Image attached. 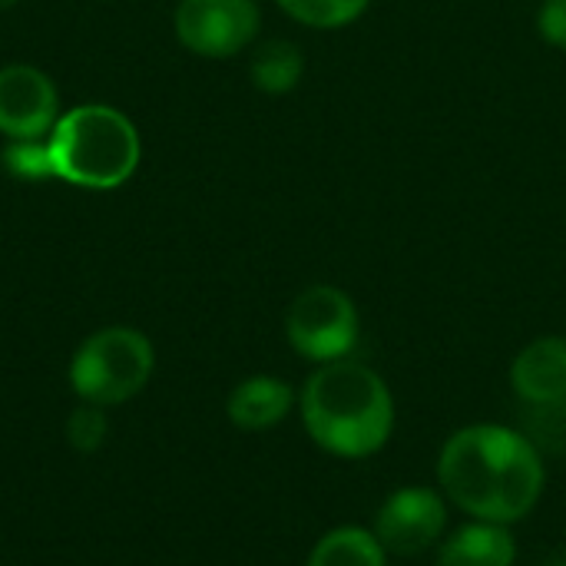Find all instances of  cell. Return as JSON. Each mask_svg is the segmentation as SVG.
Listing matches in <instances>:
<instances>
[{
  "instance_id": "7c38bea8",
  "label": "cell",
  "mask_w": 566,
  "mask_h": 566,
  "mask_svg": "<svg viewBox=\"0 0 566 566\" xmlns=\"http://www.w3.org/2000/svg\"><path fill=\"white\" fill-rule=\"evenodd\" d=\"M305 566H388V554L371 527L345 524L315 541Z\"/></svg>"
},
{
  "instance_id": "ac0fdd59",
  "label": "cell",
  "mask_w": 566,
  "mask_h": 566,
  "mask_svg": "<svg viewBox=\"0 0 566 566\" xmlns=\"http://www.w3.org/2000/svg\"><path fill=\"white\" fill-rule=\"evenodd\" d=\"M541 566H566V554H554V557H547Z\"/></svg>"
},
{
  "instance_id": "7a4b0ae2",
  "label": "cell",
  "mask_w": 566,
  "mask_h": 566,
  "mask_svg": "<svg viewBox=\"0 0 566 566\" xmlns=\"http://www.w3.org/2000/svg\"><path fill=\"white\" fill-rule=\"evenodd\" d=\"M305 434L332 458L368 461L395 434V395L365 361L342 358L315 365L298 391Z\"/></svg>"
},
{
  "instance_id": "52a82bcc",
  "label": "cell",
  "mask_w": 566,
  "mask_h": 566,
  "mask_svg": "<svg viewBox=\"0 0 566 566\" xmlns=\"http://www.w3.org/2000/svg\"><path fill=\"white\" fill-rule=\"evenodd\" d=\"M262 27L255 0H179L172 13L176 40L206 60H229L242 53Z\"/></svg>"
},
{
  "instance_id": "8fae6325",
  "label": "cell",
  "mask_w": 566,
  "mask_h": 566,
  "mask_svg": "<svg viewBox=\"0 0 566 566\" xmlns=\"http://www.w3.org/2000/svg\"><path fill=\"white\" fill-rule=\"evenodd\" d=\"M517 564V541L511 527L468 521L454 534L438 544L434 566H514Z\"/></svg>"
},
{
  "instance_id": "8992f818",
  "label": "cell",
  "mask_w": 566,
  "mask_h": 566,
  "mask_svg": "<svg viewBox=\"0 0 566 566\" xmlns=\"http://www.w3.org/2000/svg\"><path fill=\"white\" fill-rule=\"evenodd\" d=\"M448 531V497L441 488L408 484L391 491L375 511L371 534L388 557H421L444 541Z\"/></svg>"
},
{
  "instance_id": "5b68a950",
  "label": "cell",
  "mask_w": 566,
  "mask_h": 566,
  "mask_svg": "<svg viewBox=\"0 0 566 566\" xmlns=\"http://www.w3.org/2000/svg\"><path fill=\"white\" fill-rule=\"evenodd\" d=\"M361 335L355 298L338 285H308L285 312V338L292 352L312 365L352 358Z\"/></svg>"
},
{
  "instance_id": "5bb4252c",
  "label": "cell",
  "mask_w": 566,
  "mask_h": 566,
  "mask_svg": "<svg viewBox=\"0 0 566 566\" xmlns=\"http://www.w3.org/2000/svg\"><path fill=\"white\" fill-rule=\"evenodd\" d=\"M275 3L292 20L312 30H342L371 7V0H275Z\"/></svg>"
},
{
  "instance_id": "ffe728a7",
  "label": "cell",
  "mask_w": 566,
  "mask_h": 566,
  "mask_svg": "<svg viewBox=\"0 0 566 566\" xmlns=\"http://www.w3.org/2000/svg\"><path fill=\"white\" fill-rule=\"evenodd\" d=\"M560 415H564V428H566V401H564V405H560Z\"/></svg>"
},
{
  "instance_id": "277c9868",
  "label": "cell",
  "mask_w": 566,
  "mask_h": 566,
  "mask_svg": "<svg viewBox=\"0 0 566 566\" xmlns=\"http://www.w3.org/2000/svg\"><path fill=\"white\" fill-rule=\"evenodd\" d=\"M156 371L153 342L129 325H109L80 342L70 358V388L83 405L116 408L136 398Z\"/></svg>"
},
{
  "instance_id": "e0dca14e",
  "label": "cell",
  "mask_w": 566,
  "mask_h": 566,
  "mask_svg": "<svg viewBox=\"0 0 566 566\" xmlns=\"http://www.w3.org/2000/svg\"><path fill=\"white\" fill-rule=\"evenodd\" d=\"M537 33L554 50H566V0H544L537 10Z\"/></svg>"
},
{
  "instance_id": "30bf717a",
  "label": "cell",
  "mask_w": 566,
  "mask_h": 566,
  "mask_svg": "<svg viewBox=\"0 0 566 566\" xmlns=\"http://www.w3.org/2000/svg\"><path fill=\"white\" fill-rule=\"evenodd\" d=\"M295 405H298V395L285 378L249 375L232 388V395L226 401V418L239 431L259 434V431H269V428L282 424L292 415Z\"/></svg>"
},
{
  "instance_id": "9a60e30c",
  "label": "cell",
  "mask_w": 566,
  "mask_h": 566,
  "mask_svg": "<svg viewBox=\"0 0 566 566\" xmlns=\"http://www.w3.org/2000/svg\"><path fill=\"white\" fill-rule=\"evenodd\" d=\"M0 166L17 182L56 179L53 176V159H50L46 136L43 139H7V146L0 149Z\"/></svg>"
},
{
  "instance_id": "9c48e42d",
  "label": "cell",
  "mask_w": 566,
  "mask_h": 566,
  "mask_svg": "<svg viewBox=\"0 0 566 566\" xmlns=\"http://www.w3.org/2000/svg\"><path fill=\"white\" fill-rule=\"evenodd\" d=\"M511 388L527 408L566 401V335H541L511 361Z\"/></svg>"
},
{
  "instance_id": "d6986e66",
  "label": "cell",
  "mask_w": 566,
  "mask_h": 566,
  "mask_svg": "<svg viewBox=\"0 0 566 566\" xmlns=\"http://www.w3.org/2000/svg\"><path fill=\"white\" fill-rule=\"evenodd\" d=\"M20 0H0V10H10V7H17Z\"/></svg>"
},
{
  "instance_id": "4fadbf2b",
  "label": "cell",
  "mask_w": 566,
  "mask_h": 566,
  "mask_svg": "<svg viewBox=\"0 0 566 566\" xmlns=\"http://www.w3.org/2000/svg\"><path fill=\"white\" fill-rule=\"evenodd\" d=\"M305 73V56L292 40H269L255 50L249 63L252 86L269 93V96H285L302 83Z\"/></svg>"
},
{
  "instance_id": "3957f363",
  "label": "cell",
  "mask_w": 566,
  "mask_h": 566,
  "mask_svg": "<svg viewBox=\"0 0 566 566\" xmlns=\"http://www.w3.org/2000/svg\"><path fill=\"white\" fill-rule=\"evenodd\" d=\"M53 176L90 192L126 186L143 159L136 123L109 103H80L60 113L46 136Z\"/></svg>"
},
{
  "instance_id": "6da1fadb",
  "label": "cell",
  "mask_w": 566,
  "mask_h": 566,
  "mask_svg": "<svg viewBox=\"0 0 566 566\" xmlns=\"http://www.w3.org/2000/svg\"><path fill=\"white\" fill-rule=\"evenodd\" d=\"M438 488L471 521L514 527L527 521L547 488L541 448L507 424L458 428L438 454Z\"/></svg>"
},
{
  "instance_id": "ba28073f",
  "label": "cell",
  "mask_w": 566,
  "mask_h": 566,
  "mask_svg": "<svg viewBox=\"0 0 566 566\" xmlns=\"http://www.w3.org/2000/svg\"><path fill=\"white\" fill-rule=\"evenodd\" d=\"M56 83L30 63L0 66V136L43 139L60 119Z\"/></svg>"
},
{
  "instance_id": "2e32d148",
  "label": "cell",
  "mask_w": 566,
  "mask_h": 566,
  "mask_svg": "<svg viewBox=\"0 0 566 566\" xmlns=\"http://www.w3.org/2000/svg\"><path fill=\"white\" fill-rule=\"evenodd\" d=\"M66 444L80 454H93L106 444V434H109V421H106V408H96V405H80L76 411H70L66 418Z\"/></svg>"
}]
</instances>
